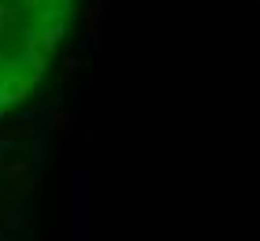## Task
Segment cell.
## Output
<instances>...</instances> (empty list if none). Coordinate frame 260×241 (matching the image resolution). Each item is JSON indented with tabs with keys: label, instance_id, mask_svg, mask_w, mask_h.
Wrapping results in <instances>:
<instances>
[{
	"label": "cell",
	"instance_id": "cell-1",
	"mask_svg": "<svg viewBox=\"0 0 260 241\" xmlns=\"http://www.w3.org/2000/svg\"><path fill=\"white\" fill-rule=\"evenodd\" d=\"M67 26V0H0V112L38 89Z\"/></svg>",
	"mask_w": 260,
	"mask_h": 241
}]
</instances>
